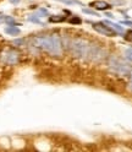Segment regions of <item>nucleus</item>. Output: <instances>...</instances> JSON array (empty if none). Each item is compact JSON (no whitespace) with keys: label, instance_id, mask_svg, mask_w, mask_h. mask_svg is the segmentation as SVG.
<instances>
[{"label":"nucleus","instance_id":"0eeeda50","mask_svg":"<svg viewBox=\"0 0 132 152\" xmlns=\"http://www.w3.org/2000/svg\"><path fill=\"white\" fill-rule=\"evenodd\" d=\"M107 25H109L112 30H114L115 32H119V33H122L124 32V28H122L120 25H117V23H114V22H110V21H104Z\"/></svg>","mask_w":132,"mask_h":152},{"label":"nucleus","instance_id":"ddd939ff","mask_svg":"<svg viewBox=\"0 0 132 152\" xmlns=\"http://www.w3.org/2000/svg\"><path fill=\"white\" fill-rule=\"evenodd\" d=\"M83 12L84 14H91V15H94V16H98V14L93 10H89V9H83Z\"/></svg>","mask_w":132,"mask_h":152},{"label":"nucleus","instance_id":"6e6552de","mask_svg":"<svg viewBox=\"0 0 132 152\" xmlns=\"http://www.w3.org/2000/svg\"><path fill=\"white\" fill-rule=\"evenodd\" d=\"M64 20H65V17H60L59 15H55V16L50 17V22H61Z\"/></svg>","mask_w":132,"mask_h":152},{"label":"nucleus","instance_id":"f3484780","mask_svg":"<svg viewBox=\"0 0 132 152\" xmlns=\"http://www.w3.org/2000/svg\"><path fill=\"white\" fill-rule=\"evenodd\" d=\"M9 1H10L11 4H14V5H16V4H18L21 1V0H9Z\"/></svg>","mask_w":132,"mask_h":152},{"label":"nucleus","instance_id":"9d476101","mask_svg":"<svg viewBox=\"0 0 132 152\" xmlns=\"http://www.w3.org/2000/svg\"><path fill=\"white\" fill-rule=\"evenodd\" d=\"M4 22H6L7 25H15L16 26L15 20H14L12 17H10V16H4Z\"/></svg>","mask_w":132,"mask_h":152},{"label":"nucleus","instance_id":"1a4fd4ad","mask_svg":"<svg viewBox=\"0 0 132 152\" xmlns=\"http://www.w3.org/2000/svg\"><path fill=\"white\" fill-rule=\"evenodd\" d=\"M56 1H61V3H65V4H78V5H82L81 1H78V0H56Z\"/></svg>","mask_w":132,"mask_h":152},{"label":"nucleus","instance_id":"6ab92c4d","mask_svg":"<svg viewBox=\"0 0 132 152\" xmlns=\"http://www.w3.org/2000/svg\"><path fill=\"white\" fill-rule=\"evenodd\" d=\"M122 23H125V25H130V26L132 25V22H128V21H125V22H122Z\"/></svg>","mask_w":132,"mask_h":152},{"label":"nucleus","instance_id":"a211bd4d","mask_svg":"<svg viewBox=\"0 0 132 152\" xmlns=\"http://www.w3.org/2000/svg\"><path fill=\"white\" fill-rule=\"evenodd\" d=\"M1 22H4V16L0 15V23H1Z\"/></svg>","mask_w":132,"mask_h":152},{"label":"nucleus","instance_id":"2eb2a0df","mask_svg":"<svg viewBox=\"0 0 132 152\" xmlns=\"http://www.w3.org/2000/svg\"><path fill=\"white\" fill-rule=\"evenodd\" d=\"M12 43H14L15 45H22V44H23V39H15Z\"/></svg>","mask_w":132,"mask_h":152},{"label":"nucleus","instance_id":"7ed1b4c3","mask_svg":"<svg viewBox=\"0 0 132 152\" xmlns=\"http://www.w3.org/2000/svg\"><path fill=\"white\" fill-rule=\"evenodd\" d=\"M92 27H93V30H96L97 32L104 34V36H108V37H112L116 34V32L112 30L110 26H107L105 22H96L92 25Z\"/></svg>","mask_w":132,"mask_h":152},{"label":"nucleus","instance_id":"423d86ee","mask_svg":"<svg viewBox=\"0 0 132 152\" xmlns=\"http://www.w3.org/2000/svg\"><path fill=\"white\" fill-rule=\"evenodd\" d=\"M5 33H7V34H10V36H18L21 33V31H20V28H17L15 25H9L7 27H5Z\"/></svg>","mask_w":132,"mask_h":152},{"label":"nucleus","instance_id":"9b49d317","mask_svg":"<svg viewBox=\"0 0 132 152\" xmlns=\"http://www.w3.org/2000/svg\"><path fill=\"white\" fill-rule=\"evenodd\" d=\"M28 20H30L31 22H34V23H38V25H42V21L38 18V16H36V15H33V16H30L28 17Z\"/></svg>","mask_w":132,"mask_h":152},{"label":"nucleus","instance_id":"aec40b11","mask_svg":"<svg viewBox=\"0 0 132 152\" xmlns=\"http://www.w3.org/2000/svg\"><path fill=\"white\" fill-rule=\"evenodd\" d=\"M107 16H108V17H114V16H112V15H111V14H109V12H108V14H107Z\"/></svg>","mask_w":132,"mask_h":152},{"label":"nucleus","instance_id":"dca6fc26","mask_svg":"<svg viewBox=\"0 0 132 152\" xmlns=\"http://www.w3.org/2000/svg\"><path fill=\"white\" fill-rule=\"evenodd\" d=\"M70 22L71 23H81V20H80V18H71Z\"/></svg>","mask_w":132,"mask_h":152},{"label":"nucleus","instance_id":"4468645a","mask_svg":"<svg viewBox=\"0 0 132 152\" xmlns=\"http://www.w3.org/2000/svg\"><path fill=\"white\" fill-rule=\"evenodd\" d=\"M125 38H126V39H127L128 42H131V43H132V31H128V32L126 33Z\"/></svg>","mask_w":132,"mask_h":152},{"label":"nucleus","instance_id":"39448f33","mask_svg":"<svg viewBox=\"0 0 132 152\" xmlns=\"http://www.w3.org/2000/svg\"><path fill=\"white\" fill-rule=\"evenodd\" d=\"M91 6L97 9V10H108V9H110V5L107 3V1H102V0H97V1H93L91 3Z\"/></svg>","mask_w":132,"mask_h":152},{"label":"nucleus","instance_id":"f8f14e48","mask_svg":"<svg viewBox=\"0 0 132 152\" xmlns=\"http://www.w3.org/2000/svg\"><path fill=\"white\" fill-rule=\"evenodd\" d=\"M125 56H126L127 60L132 61V49H127V50L125 52Z\"/></svg>","mask_w":132,"mask_h":152},{"label":"nucleus","instance_id":"f03ea898","mask_svg":"<svg viewBox=\"0 0 132 152\" xmlns=\"http://www.w3.org/2000/svg\"><path fill=\"white\" fill-rule=\"evenodd\" d=\"M88 43L82 39V38H77L75 39L73 43H72V50H73V54L76 56H86L87 55V52H88Z\"/></svg>","mask_w":132,"mask_h":152},{"label":"nucleus","instance_id":"20e7f679","mask_svg":"<svg viewBox=\"0 0 132 152\" xmlns=\"http://www.w3.org/2000/svg\"><path fill=\"white\" fill-rule=\"evenodd\" d=\"M18 56H20V54L16 50H9L5 56V63L9 65H16L18 63Z\"/></svg>","mask_w":132,"mask_h":152},{"label":"nucleus","instance_id":"f257e3e1","mask_svg":"<svg viewBox=\"0 0 132 152\" xmlns=\"http://www.w3.org/2000/svg\"><path fill=\"white\" fill-rule=\"evenodd\" d=\"M33 45L37 48H41L45 52H48L50 55L59 56L61 55L62 43L58 34L51 36H38L33 38Z\"/></svg>","mask_w":132,"mask_h":152}]
</instances>
